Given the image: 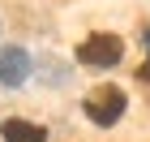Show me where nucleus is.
<instances>
[{"label": "nucleus", "instance_id": "obj_2", "mask_svg": "<svg viewBox=\"0 0 150 142\" xmlns=\"http://www.w3.org/2000/svg\"><path fill=\"white\" fill-rule=\"evenodd\" d=\"M120 56H125L120 35H90L86 43L77 47V60L86 65V69H107V65H116Z\"/></svg>", "mask_w": 150, "mask_h": 142}, {"label": "nucleus", "instance_id": "obj_1", "mask_svg": "<svg viewBox=\"0 0 150 142\" xmlns=\"http://www.w3.org/2000/svg\"><path fill=\"white\" fill-rule=\"evenodd\" d=\"M86 116L94 121V125H116V121H120V112H125V91H120V86H99V91H90L86 95Z\"/></svg>", "mask_w": 150, "mask_h": 142}, {"label": "nucleus", "instance_id": "obj_4", "mask_svg": "<svg viewBox=\"0 0 150 142\" xmlns=\"http://www.w3.org/2000/svg\"><path fill=\"white\" fill-rule=\"evenodd\" d=\"M0 138H4V142H47V129H43V125H30V121L9 116L4 125H0Z\"/></svg>", "mask_w": 150, "mask_h": 142}, {"label": "nucleus", "instance_id": "obj_5", "mask_svg": "<svg viewBox=\"0 0 150 142\" xmlns=\"http://www.w3.org/2000/svg\"><path fill=\"white\" fill-rule=\"evenodd\" d=\"M142 43H146V65H142V78H146V82H150V26H146V30H142Z\"/></svg>", "mask_w": 150, "mask_h": 142}, {"label": "nucleus", "instance_id": "obj_3", "mask_svg": "<svg viewBox=\"0 0 150 142\" xmlns=\"http://www.w3.org/2000/svg\"><path fill=\"white\" fill-rule=\"evenodd\" d=\"M30 78V56L22 47H0V86H22Z\"/></svg>", "mask_w": 150, "mask_h": 142}]
</instances>
